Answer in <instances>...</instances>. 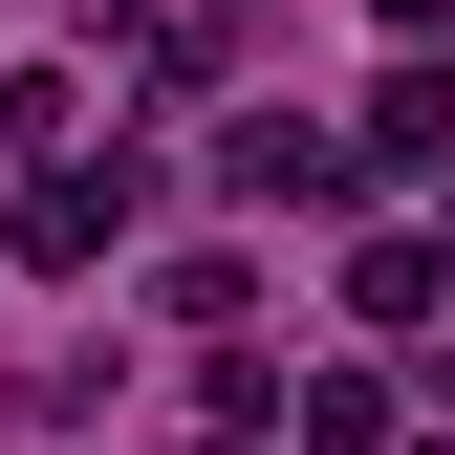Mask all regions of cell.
I'll return each mask as SVG.
<instances>
[{"instance_id":"2","label":"cell","mask_w":455,"mask_h":455,"mask_svg":"<svg viewBox=\"0 0 455 455\" xmlns=\"http://www.w3.org/2000/svg\"><path fill=\"white\" fill-rule=\"evenodd\" d=\"M434 152H455V66H390L369 87V174H434Z\"/></svg>"},{"instance_id":"4","label":"cell","mask_w":455,"mask_h":455,"mask_svg":"<svg viewBox=\"0 0 455 455\" xmlns=\"http://www.w3.org/2000/svg\"><path fill=\"white\" fill-rule=\"evenodd\" d=\"M347 304H369V325H434V304H455V239H369Z\"/></svg>"},{"instance_id":"3","label":"cell","mask_w":455,"mask_h":455,"mask_svg":"<svg viewBox=\"0 0 455 455\" xmlns=\"http://www.w3.org/2000/svg\"><path fill=\"white\" fill-rule=\"evenodd\" d=\"M217 174H239V196H347V152H325V131H282V108H260V131H217Z\"/></svg>"},{"instance_id":"1","label":"cell","mask_w":455,"mask_h":455,"mask_svg":"<svg viewBox=\"0 0 455 455\" xmlns=\"http://www.w3.org/2000/svg\"><path fill=\"white\" fill-rule=\"evenodd\" d=\"M108 217H131V152H108V174H44V196H22V260H44V282H87V260H108Z\"/></svg>"}]
</instances>
